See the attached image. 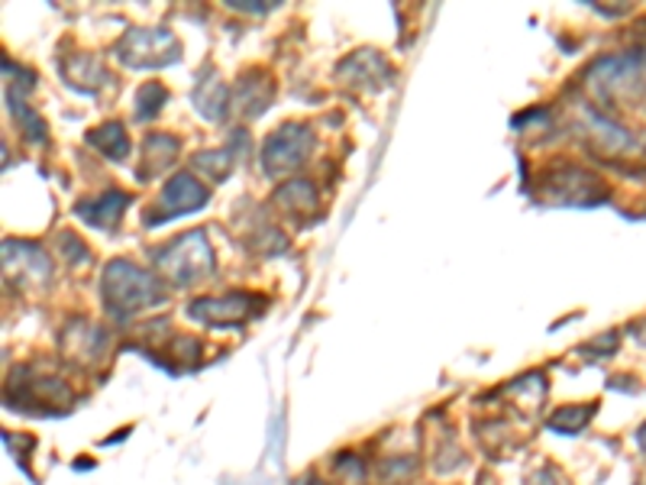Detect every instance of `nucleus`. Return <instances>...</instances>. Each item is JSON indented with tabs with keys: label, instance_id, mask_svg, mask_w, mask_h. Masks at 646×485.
Wrapping results in <instances>:
<instances>
[{
	"label": "nucleus",
	"instance_id": "obj_1",
	"mask_svg": "<svg viewBox=\"0 0 646 485\" xmlns=\"http://www.w3.org/2000/svg\"><path fill=\"white\" fill-rule=\"evenodd\" d=\"M104 298H108V308L116 318H130L140 308L156 305L162 291L159 282L149 272L130 266L126 260H116L104 272Z\"/></svg>",
	"mask_w": 646,
	"mask_h": 485
},
{
	"label": "nucleus",
	"instance_id": "obj_2",
	"mask_svg": "<svg viewBox=\"0 0 646 485\" xmlns=\"http://www.w3.org/2000/svg\"><path fill=\"white\" fill-rule=\"evenodd\" d=\"M159 266L171 285H194L214 272V253L204 233H185L162 253Z\"/></svg>",
	"mask_w": 646,
	"mask_h": 485
},
{
	"label": "nucleus",
	"instance_id": "obj_3",
	"mask_svg": "<svg viewBox=\"0 0 646 485\" xmlns=\"http://www.w3.org/2000/svg\"><path fill=\"white\" fill-rule=\"evenodd\" d=\"M589 88L601 101H611L617 95L634 91L644 81V62L637 55H614V58H598L589 75H586Z\"/></svg>",
	"mask_w": 646,
	"mask_h": 485
},
{
	"label": "nucleus",
	"instance_id": "obj_4",
	"mask_svg": "<svg viewBox=\"0 0 646 485\" xmlns=\"http://www.w3.org/2000/svg\"><path fill=\"white\" fill-rule=\"evenodd\" d=\"M116 53L133 68H156L178 58V43L165 30H130Z\"/></svg>",
	"mask_w": 646,
	"mask_h": 485
},
{
	"label": "nucleus",
	"instance_id": "obj_5",
	"mask_svg": "<svg viewBox=\"0 0 646 485\" xmlns=\"http://www.w3.org/2000/svg\"><path fill=\"white\" fill-rule=\"evenodd\" d=\"M311 143H314V140H311L308 126H298V123L281 126L275 136H269V143H266V153H263L266 172H269V175H285V172L298 168L301 162L308 159Z\"/></svg>",
	"mask_w": 646,
	"mask_h": 485
},
{
	"label": "nucleus",
	"instance_id": "obj_6",
	"mask_svg": "<svg viewBox=\"0 0 646 485\" xmlns=\"http://www.w3.org/2000/svg\"><path fill=\"white\" fill-rule=\"evenodd\" d=\"M204 201H208V188H204L191 172H178V175L165 185L159 201V214L149 217V223H159L165 217L188 214V211L201 208Z\"/></svg>",
	"mask_w": 646,
	"mask_h": 485
},
{
	"label": "nucleus",
	"instance_id": "obj_7",
	"mask_svg": "<svg viewBox=\"0 0 646 485\" xmlns=\"http://www.w3.org/2000/svg\"><path fill=\"white\" fill-rule=\"evenodd\" d=\"M253 305L263 308L259 298L233 291V295H223V298H201V301H191V305H188V315L208 323H236L249 315Z\"/></svg>",
	"mask_w": 646,
	"mask_h": 485
},
{
	"label": "nucleus",
	"instance_id": "obj_8",
	"mask_svg": "<svg viewBox=\"0 0 646 485\" xmlns=\"http://www.w3.org/2000/svg\"><path fill=\"white\" fill-rule=\"evenodd\" d=\"M3 256H7V269L20 278L23 272H30V282H46L49 278V263L36 246L26 243H3Z\"/></svg>",
	"mask_w": 646,
	"mask_h": 485
},
{
	"label": "nucleus",
	"instance_id": "obj_9",
	"mask_svg": "<svg viewBox=\"0 0 646 485\" xmlns=\"http://www.w3.org/2000/svg\"><path fill=\"white\" fill-rule=\"evenodd\" d=\"M62 346H65L68 353H75L78 360L88 363V360H98V356H101V350L108 346V337H104V330L94 327V323H75V327L65 333Z\"/></svg>",
	"mask_w": 646,
	"mask_h": 485
},
{
	"label": "nucleus",
	"instance_id": "obj_10",
	"mask_svg": "<svg viewBox=\"0 0 646 485\" xmlns=\"http://www.w3.org/2000/svg\"><path fill=\"white\" fill-rule=\"evenodd\" d=\"M130 205V195H123V191H108V195H101V198H94V201H85V205H78V217H85L91 227H113L120 214H123V208Z\"/></svg>",
	"mask_w": 646,
	"mask_h": 485
},
{
	"label": "nucleus",
	"instance_id": "obj_11",
	"mask_svg": "<svg viewBox=\"0 0 646 485\" xmlns=\"http://www.w3.org/2000/svg\"><path fill=\"white\" fill-rule=\"evenodd\" d=\"M353 81H366V85H378L381 78H388V65L378 58V53H359L349 62H343V68Z\"/></svg>",
	"mask_w": 646,
	"mask_h": 485
},
{
	"label": "nucleus",
	"instance_id": "obj_12",
	"mask_svg": "<svg viewBox=\"0 0 646 485\" xmlns=\"http://www.w3.org/2000/svg\"><path fill=\"white\" fill-rule=\"evenodd\" d=\"M88 143H91L94 150H101L108 159H123V156L130 153V140H126V133H123L120 123H104V126H98V130L88 136Z\"/></svg>",
	"mask_w": 646,
	"mask_h": 485
},
{
	"label": "nucleus",
	"instance_id": "obj_13",
	"mask_svg": "<svg viewBox=\"0 0 646 485\" xmlns=\"http://www.w3.org/2000/svg\"><path fill=\"white\" fill-rule=\"evenodd\" d=\"M65 71H68L71 85H78V88H98V85L108 81V71L101 68V62H94V58H88V55L71 58Z\"/></svg>",
	"mask_w": 646,
	"mask_h": 485
},
{
	"label": "nucleus",
	"instance_id": "obj_14",
	"mask_svg": "<svg viewBox=\"0 0 646 485\" xmlns=\"http://www.w3.org/2000/svg\"><path fill=\"white\" fill-rule=\"evenodd\" d=\"M275 201H278L285 211H314L318 195H314V188H311L308 181H291V185H285V188L275 195Z\"/></svg>",
	"mask_w": 646,
	"mask_h": 485
},
{
	"label": "nucleus",
	"instance_id": "obj_15",
	"mask_svg": "<svg viewBox=\"0 0 646 485\" xmlns=\"http://www.w3.org/2000/svg\"><path fill=\"white\" fill-rule=\"evenodd\" d=\"M589 415H592V408H559L553 418H549V428L553 431H563V433H572V431H582L586 425H589Z\"/></svg>",
	"mask_w": 646,
	"mask_h": 485
},
{
	"label": "nucleus",
	"instance_id": "obj_16",
	"mask_svg": "<svg viewBox=\"0 0 646 485\" xmlns=\"http://www.w3.org/2000/svg\"><path fill=\"white\" fill-rule=\"evenodd\" d=\"M198 108H201V113H208V117H220V113H223V88H220L216 81L201 85V91H198Z\"/></svg>",
	"mask_w": 646,
	"mask_h": 485
},
{
	"label": "nucleus",
	"instance_id": "obj_17",
	"mask_svg": "<svg viewBox=\"0 0 646 485\" xmlns=\"http://www.w3.org/2000/svg\"><path fill=\"white\" fill-rule=\"evenodd\" d=\"M165 88L162 85H146L143 91H140V117H153V113H159V108L165 104Z\"/></svg>",
	"mask_w": 646,
	"mask_h": 485
},
{
	"label": "nucleus",
	"instance_id": "obj_18",
	"mask_svg": "<svg viewBox=\"0 0 646 485\" xmlns=\"http://www.w3.org/2000/svg\"><path fill=\"white\" fill-rule=\"evenodd\" d=\"M637 443H641V450H644V453H646V425H644V428H641V433H637Z\"/></svg>",
	"mask_w": 646,
	"mask_h": 485
},
{
	"label": "nucleus",
	"instance_id": "obj_19",
	"mask_svg": "<svg viewBox=\"0 0 646 485\" xmlns=\"http://www.w3.org/2000/svg\"><path fill=\"white\" fill-rule=\"evenodd\" d=\"M308 485H321V483H308Z\"/></svg>",
	"mask_w": 646,
	"mask_h": 485
}]
</instances>
